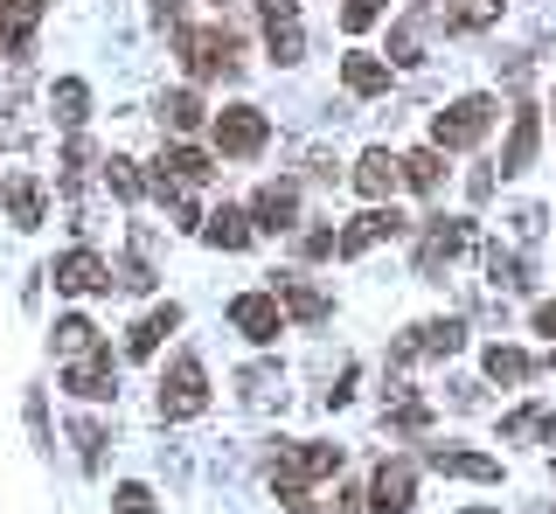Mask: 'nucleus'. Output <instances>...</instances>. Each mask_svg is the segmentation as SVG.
Returning a JSON list of instances; mask_svg holds the SVG:
<instances>
[{
    "label": "nucleus",
    "instance_id": "b1692460",
    "mask_svg": "<svg viewBox=\"0 0 556 514\" xmlns=\"http://www.w3.org/2000/svg\"><path fill=\"white\" fill-rule=\"evenodd\" d=\"M494 14H501V0H445L439 22L452 36H480V28H494Z\"/></svg>",
    "mask_w": 556,
    "mask_h": 514
},
{
    "label": "nucleus",
    "instance_id": "412c9836",
    "mask_svg": "<svg viewBox=\"0 0 556 514\" xmlns=\"http://www.w3.org/2000/svg\"><path fill=\"white\" fill-rule=\"evenodd\" d=\"M0 202H8L14 230H35V222H42V181H35V175H8V181H0Z\"/></svg>",
    "mask_w": 556,
    "mask_h": 514
},
{
    "label": "nucleus",
    "instance_id": "f03ea898",
    "mask_svg": "<svg viewBox=\"0 0 556 514\" xmlns=\"http://www.w3.org/2000/svg\"><path fill=\"white\" fill-rule=\"evenodd\" d=\"M181 63L195 83H216V77H237L243 56H237V28H181Z\"/></svg>",
    "mask_w": 556,
    "mask_h": 514
},
{
    "label": "nucleus",
    "instance_id": "c85d7f7f",
    "mask_svg": "<svg viewBox=\"0 0 556 514\" xmlns=\"http://www.w3.org/2000/svg\"><path fill=\"white\" fill-rule=\"evenodd\" d=\"M404 181L417 188V195H431V188L445 181V153H439V146H417V153H404Z\"/></svg>",
    "mask_w": 556,
    "mask_h": 514
},
{
    "label": "nucleus",
    "instance_id": "4c0bfd02",
    "mask_svg": "<svg viewBox=\"0 0 556 514\" xmlns=\"http://www.w3.org/2000/svg\"><path fill=\"white\" fill-rule=\"evenodd\" d=\"M112 514H161V507H153V493L139 487V479H126V487L112 493Z\"/></svg>",
    "mask_w": 556,
    "mask_h": 514
},
{
    "label": "nucleus",
    "instance_id": "dca6fc26",
    "mask_svg": "<svg viewBox=\"0 0 556 514\" xmlns=\"http://www.w3.org/2000/svg\"><path fill=\"white\" fill-rule=\"evenodd\" d=\"M271 293H278V306H286L300 327H320V320L334 313V306H327V293H320V285H306V279H271Z\"/></svg>",
    "mask_w": 556,
    "mask_h": 514
},
{
    "label": "nucleus",
    "instance_id": "0eeeda50",
    "mask_svg": "<svg viewBox=\"0 0 556 514\" xmlns=\"http://www.w3.org/2000/svg\"><path fill=\"white\" fill-rule=\"evenodd\" d=\"M230 327L243 340H257V348H271V340L286 334V306H278V293H237L230 299Z\"/></svg>",
    "mask_w": 556,
    "mask_h": 514
},
{
    "label": "nucleus",
    "instance_id": "58836bf2",
    "mask_svg": "<svg viewBox=\"0 0 556 514\" xmlns=\"http://www.w3.org/2000/svg\"><path fill=\"white\" fill-rule=\"evenodd\" d=\"M300 250H306V257H334V250H341V230H327V222H320V230L300 236Z\"/></svg>",
    "mask_w": 556,
    "mask_h": 514
},
{
    "label": "nucleus",
    "instance_id": "20e7f679",
    "mask_svg": "<svg viewBox=\"0 0 556 514\" xmlns=\"http://www.w3.org/2000/svg\"><path fill=\"white\" fill-rule=\"evenodd\" d=\"M208 410V375L195 355H174V369L161 375V417L167 424H181V417H202Z\"/></svg>",
    "mask_w": 556,
    "mask_h": 514
},
{
    "label": "nucleus",
    "instance_id": "79ce46f5",
    "mask_svg": "<svg viewBox=\"0 0 556 514\" xmlns=\"http://www.w3.org/2000/svg\"><path fill=\"white\" fill-rule=\"evenodd\" d=\"M28 424H35V445H49V417H42V397H28Z\"/></svg>",
    "mask_w": 556,
    "mask_h": 514
},
{
    "label": "nucleus",
    "instance_id": "a211bd4d",
    "mask_svg": "<svg viewBox=\"0 0 556 514\" xmlns=\"http://www.w3.org/2000/svg\"><path fill=\"white\" fill-rule=\"evenodd\" d=\"M396 181H404V160H396L390 146H369V153L355 160V188H362L369 202H382V195H390Z\"/></svg>",
    "mask_w": 556,
    "mask_h": 514
},
{
    "label": "nucleus",
    "instance_id": "423d86ee",
    "mask_svg": "<svg viewBox=\"0 0 556 514\" xmlns=\"http://www.w3.org/2000/svg\"><path fill=\"white\" fill-rule=\"evenodd\" d=\"M466 244H473V222H466V216H431L425 244H417V279H439Z\"/></svg>",
    "mask_w": 556,
    "mask_h": 514
},
{
    "label": "nucleus",
    "instance_id": "9b49d317",
    "mask_svg": "<svg viewBox=\"0 0 556 514\" xmlns=\"http://www.w3.org/2000/svg\"><path fill=\"white\" fill-rule=\"evenodd\" d=\"M49 279H56V293H112V265H104L98 250H70V257H56L49 265Z\"/></svg>",
    "mask_w": 556,
    "mask_h": 514
},
{
    "label": "nucleus",
    "instance_id": "f257e3e1",
    "mask_svg": "<svg viewBox=\"0 0 556 514\" xmlns=\"http://www.w3.org/2000/svg\"><path fill=\"white\" fill-rule=\"evenodd\" d=\"M327 473H341V445H286L278 438V452H271V487H278V501H300V493L313 487V479H327Z\"/></svg>",
    "mask_w": 556,
    "mask_h": 514
},
{
    "label": "nucleus",
    "instance_id": "f704fd0d",
    "mask_svg": "<svg viewBox=\"0 0 556 514\" xmlns=\"http://www.w3.org/2000/svg\"><path fill=\"white\" fill-rule=\"evenodd\" d=\"M382 14H390V0H341V28H348V36H362V28H376Z\"/></svg>",
    "mask_w": 556,
    "mask_h": 514
},
{
    "label": "nucleus",
    "instance_id": "4be33fe9",
    "mask_svg": "<svg viewBox=\"0 0 556 514\" xmlns=\"http://www.w3.org/2000/svg\"><path fill=\"white\" fill-rule=\"evenodd\" d=\"M341 83L355 98H382L390 91V63L382 56H369V49H348V63H341Z\"/></svg>",
    "mask_w": 556,
    "mask_h": 514
},
{
    "label": "nucleus",
    "instance_id": "39448f33",
    "mask_svg": "<svg viewBox=\"0 0 556 514\" xmlns=\"http://www.w3.org/2000/svg\"><path fill=\"white\" fill-rule=\"evenodd\" d=\"M208 132H216L223 160H251V153H265V140H271V126H265V112H257V105H223Z\"/></svg>",
    "mask_w": 556,
    "mask_h": 514
},
{
    "label": "nucleus",
    "instance_id": "f8f14e48",
    "mask_svg": "<svg viewBox=\"0 0 556 514\" xmlns=\"http://www.w3.org/2000/svg\"><path fill=\"white\" fill-rule=\"evenodd\" d=\"M257 14H265V42L278 63H300L306 56V36H300V0H257Z\"/></svg>",
    "mask_w": 556,
    "mask_h": 514
},
{
    "label": "nucleus",
    "instance_id": "c03bdc74",
    "mask_svg": "<svg viewBox=\"0 0 556 514\" xmlns=\"http://www.w3.org/2000/svg\"><path fill=\"white\" fill-rule=\"evenodd\" d=\"M466 514H494V507H466Z\"/></svg>",
    "mask_w": 556,
    "mask_h": 514
},
{
    "label": "nucleus",
    "instance_id": "cd10ccee",
    "mask_svg": "<svg viewBox=\"0 0 556 514\" xmlns=\"http://www.w3.org/2000/svg\"><path fill=\"white\" fill-rule=\"evenodd\" d=\"M91 348H104L98 327H91L84 313H63V320H56V355H63V362H77V355H91Z\"/></svg>",
    "mask_w": 556,
    "mask_h": 514
},
{
    "label": "nucleus",
    "instance_id": "2f4dec72",
    "mask_svg": "<svg viewBox=\"0 0 556 514\" xmlns=\"http://www.w3.org/2000/svg\"><path fill=\"white\" fill-rule=\"evenodd\" d=\"M486 279H494V285H508V293H521V285H529V265H521L515 250L486 244Z\"/></svg>",
    "mask_w": 556,
    "mask_h": 514
},
{
    "label": "nucleus",
    "instance_id": "6ab92c4d",
    "mask_svg": "<svg viewBox=\"0 0 556 514\" xmlns=\"http://www.w3.org/2000/svg\"><path fill=\"white\" fill-rule=\"evenodd\" d=\"M425 466H431V473H452V479H501V459H486V452H459V445H431Z\"/></svg>",
    "mask_w": 556,
    "mask_h": 514
},
{
    "label": "nucleus",
    "instance_id": "5701e85b",
    "mask_svg": "<svg viewBox=\"0 0 556 514\" xmlns=\"http://www.w3.org/2000/svg\"><path fill=\"white\" fill-rule=\"evenodd\" d=\"M174 327H181V306H153V313H147V320H139V327L126 334V355H139V362H147V355L161 348V340H167Z\"/></svg>",
    "mask_w": 556,
    "mask_h": 514
},
{
    "label": "nucleus",
    "instance_id": "72a5a7b5",
    "mask_svg": "<svg viewBox=\"0 0 556 514\" xmlns=\"http://www.w3.org/2000/svg\"><path fill=\"white\" fill-rule=\"evenodd\" d=\"M104 181H112V195H118V202H139V188H147L126 153H112V160H104Z\"/></svg>",
    "mask_w": 556,
    "mask_h": 514
},
{
    "label": "nucleus",
    "instance_id": "aec40b11",
    "mask_svg": "<svg viewBox=\"0 0 556 514\" xmlns=\"http://www.w3.org/2000/svg\"><path fill=\"white\" fill-rule=\"evenodd\" d=\"M153 175H167V181H181V188H202V181H216V160H208L202 146H167L161 160H153Z\"/></svg>",
    "mask_w": 556,
    "mask_h": 514
},
{
    "label": "nucleus",
    "instance_id": "393cba45",
    "mask_svg": "<svg viewBox=\"0 0 556 514\" xmlns=\"http://www.w3.org/2000/svg\"><path fill=\"white\" fill-rule=\"evenodd\" d=\"M49 105H56L63 132H84V118H91V91H84V77H63L56 91H49Z\"/></svg>",
    "mask_w": 556,
    "mask_h": 514
},
{
    "label": "nucleus",
    "instance_id": "a878e982",
    "mask_svg": "<svg viewBox=\"0 0 556 514\" xmlns=\"http://www.w3.org/2000/svg\"><path fill=\"white\" fill-rule=\"evenodd\" d=\"M202 236L216 250H243L257 230H251V216H243V209H216V216H202Z\"/></svg>",
    "mask_w": 556,
    "mask_h": 514
},
{
    "label": "nucleus",
    "instance_id": "ddd939ff",
    "mask_svg": "<svg viewBox=\"0 0 556 514\" xmlns=\"http://www.w3.org/2000/svg\"><path fill=\"white\" fill-rule=\"evenodd\" d=\"M535 146H543V112H535V105H515V126H508V146H501V181H515L521 175V167H529L535 160Z\"/></svg>",
    "mask_w": 556,
    "mask_h": 514
},
{
    "label": "nucleus",
    "instance_id": "a19ab883",
    "mask_svg": "<svg viewBox=\"0 0 556 514\" xmlns=\"http://www.w3.org/2000/svg\"><path fill=\"white\" fill-rule=\"evenodd\" d=\"M466 195H473V202H486V195H494V167H480V175L466 181Z\"/></svg>",
    "mask_w": 556,
    "mask_h": 514
},
{
    "label": "nucleus",
    "instance_id": "ea45409f",
    "mask_svg": "<svg viewBox=\"0 0 556 514\" xmlns=\"http://www.w3.org/2000/svg\"><path fill=\"white\" fill-rule=\"evenodd\" d=\"M271 389H278L271 369H251V375H243V397H251V403H271Z\"/></svg>",
    "mask_w": 556,
    "mask_h": 514
},
{
    "label": "nucleus",
    "instance_id": "bb28decb",
    "mask_svg": "<svg viewBox=\"0 0 556 514\" xmlns=\"http://www.w3.org/2000/svg\"><path fill=\"white\" fill-rule=\"evenodd\" d=\"M501 438H508V445H521V438H549V445H556V410H549V403L515 410V417H501Z\"/></svg>",
    "mask_w": 556,
    "mask_h": 514
},
{
    "label": "nucleus",
    "instance_id": "37998d69",
    "mask_svg": "<svg viewBox=\"0 0 556 514\" xmlns=\"http://www.w3.org/2000/svg\"><path fill=\"white\" fill-rule=\"evenodd\" d=\"M535 334H556V299H549V306H535Z\"/></svg>",
    "mask_w": 556,
    "mask_h": 514
},
{
    "label": "nucleus",
    "instance_id": "f3484780",
    "mask_svg": "<svg viewBox=\"0 0 556 514\" xmlns=\"http://www.w3.org/2000/svg\"><path fill=\"white\" fill-rule=\"evenodd\" d=\"M35 22H42V0H0V49H8V56H28Z\"/></svg>",
    "mask_w": 556,
    "mask_h": 514
},
{
    "label": "nucleus",
    "instance_id": "4468645a",
    "mask_svg": "<svg viewBox=\"0 0 556 514\" xmlns=\"http://www.w3.org/2000/svg\"><path fill=\"white\" fill-rule=\"evenodd\" d=\"M292 222H300V188H292V181H265V188H257V195H251V230H292Z\"/></svg>",
    "mask_w": 556,
    "mask_h": 514
},
{
    "label": "nucleus",
    "instance_id": "9d476101",
    "mask_svg": "<svg viewBox=\"0 0 556 514\" xmlns=\"http://www.w3.org/2000/svg\"><path fill=\"white\" fill-rule=\"evenodd\" d=\"M417 501V466L410 459H382L369 479V514H410Z\"/></svg>",
    "mask_w": 556,
    "mask_h": 514
},
{
    "label": "nucleus",
    "instance_id": "7c9ffc66",
    "mask_svg": "<svg viewBox=\"0 0 556 514\" xmlns=\"http://www.w3.org/2000/svg\"><path fill=\"white\" fill-rule=\"evenodd\" d=\"M486 375H494V383H529L535 362L521 348H501V340H494V348H486Z\"/></svg>",
    "mask_w": 556,
    "mask_h": 514
},
{
    "label": "nucleus",
    "instance_id": "7ed1b4c3",
    "mask_svg": "<svg viewBox=\"0 0 556 514\" xmlns=\"http://www.w3.org/2000/svg\"><path fill=\"white\" fill-rule=\"evenodd\" d=\"M486 126H494V98H459V105L431 112V146H439V153H459V146L486 140Z\"/></svg>",
    "mask_w": 556,
    "mask_h": 514
},
{
    "label": "nucleus",
    "instance_id": "c9c22d12",
    "mask_svg": "<svg viewBox=\"0 0 556 514\" xmlns=\"http://www.w3.org/2000/svg\"><path fill=\"white\" fill-rule=\"evenodd\" d=\"M390 63H404V70H410V63H425V36H417V22H396L390 28Z\"/></svg>",
    "mask_w": 556,
    "mask_h": 514
},
{
    "label": "nucleus",
    "instance_id": "6e6552de",
    "mask_svg": "<svg viewBox=\"0 0 556 514\" xmlns=\"http://www.w3.org/2000/svg\"><path fill=\"white\" fill-rule=\"evenodd\" d=\"M63 389H70V397H84V403H104V397H118V362H112V348H91V355H77V362L63 369Z\"/></svg>",
    "mask_w": 556,
    "mask_h": 514
},
{
    "label": "nucleus",
    "instance_id": "c756f323",
    "mask_svg": "<svg viewBox=\"0 0 556 514\" xmlns=\"http://www.w3.org/2000/svg\"><path fill=\"white\" fill-rule=\"evenodd\" d=\"M161 118H167V132H202L208 112H202L195 91H167V98H161Z\"/></svg>",
    "mask_w": 556,
    "mask_h": 514
},
{
    "label": "nucleus",
    "instance_id": "a18cd8bd",
    "mask_svg": "<svg viewBox=\"0 0 556 514\" xmlns=\"http://www.w3.org/2000/svg\"><path fill=\"white\" fill-rule=\"evenodd\" d=\"M549 369H556V355H549Z\"/></svg>",
    "mask_w": 556,
    "mask_h": 514
},
{
    "label": "nucleus",
    "instance_id": "2eb2a0df",
    "mask_svg": "<svg viewBox=\"0 0 556 514\" xmlns=\"http://www.w3.org/2000/svg\"><path fill=\"white\" fill-rule=\"evenodd\" d=\"M382 236H404V216H396V209H382V202H376V209H362V216L341 230V257H362V250H376Z\"/></svg>",
    "mask_w": 556,
    "mask_h": 514
},
{
    "label": "nucleus",
    "instance_id": "473e14b6",
    "mask_svg": "<svg viewBox=\"0 0 556 514\" xmlns=\"http://www.w3.org/2000/svg\"><path fill=\"white\" fill-rule=\"evenodd\" d=\"M382 424H390V432H431V403L425 397H396L382 410Z\"/></svg>",
    "mask_w": 556,
    "mask_h": 514
},
{
    "label": "nucleus",
    "instance_id": "e433bc0d",
    "mask_svg": "<svg viewBox=\"0 0 556 514\" xmlns=\"http://www.w3.org/2000/svg\"><path fill=\"white\" fill-rule=\"evenodd\" d=\"M70 438H77V459L98 473V459H104V424H91V417H77L70 424Z\"/></svg>",
    "mask_w": 556,
    "mask_h": 514
},
{
    "label": "nucleus",
    "instance_id": "1a4fd4ad",
    "mask_svg": "<svg viewBox=\"0 0 556 514\" xmlns=\"http://www.w3.org/2000/svg\"><path fill=\"white\" fill-rule=\"evenodd\" d=\"M459 348H466V320H425V327H410L390 348V369L417 362V355H459Z\"/></svg>",
    "mask_w": 556,
    "mask_h": 514
}]
</instances>
